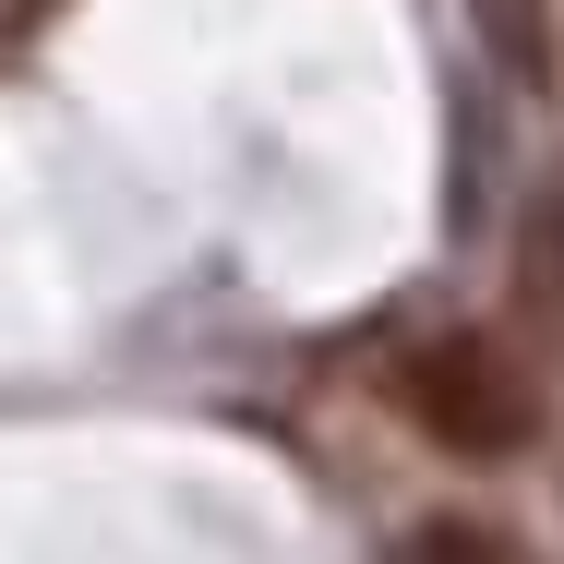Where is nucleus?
<instances>
[{
	"mask_svg": "<svg viewBox=\"0 0 564 564\" xmlns=\"http://www.w3.org/2000/svg\"><path fill=\"white\" fill-rule=\"evenodd\" d=\"M397 397H409V421L445 456H468V468H505V456L541 445V384L492 337H421L409 372H397Z\"/></svg>",
	"mask_w": 564,
	"mask_h": 564,
	"instance_id": "nucleus-1",
	"label": "nucleus"
},
{
	"mask_svg": "<svg viewBox=\"0 0 564 564\" xmlns=\"http://www.w3.org/2000/svg\"><path fill=\"white\" fill-rule=\"evenodd\" d=\"M468 12L492 24V48H505L517 85H553V12H541V0H468Z\"/></svg>",
	"mask_w": 564,
	"mask_h": 564,
	"instance_id": "nucleus-2",
	"label": "nucleus"
},
{
	"mask_svg": "<svg viewBox=\"0 0 564 564\" xmlns=\"http://www.w3.org/2000/svg\"><path fill=\"white\" fill-rule=\"evenodd\" d=\"M409 564H517V541L480 529V517H421L409 529Z\"/></svg>",
	"mask_w": 564,
	"mask_h": 564,
	"instance_id": "nucleus-3",
	"label": "nucleus"
}]
</instances>
